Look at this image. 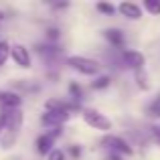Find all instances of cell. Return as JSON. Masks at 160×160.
<instances>
[{"label": "cell", "instance_id": "cell-10", "mask_svg": "<svg viewBox=\"0 0 160 160\" xmlns=\"http://www.w3.org/2000/svg\"><path fill=\"white\" fill-rule=\"evenodd\" d=\"M55 136H57V132H53V134H43V136H39V140H37V150H39V154H47V152H51Z\"/></svg>", "mask_w": 160, "mask_h": 160}, {"label": "cell", "instance_id": "cell-7", "mask_svg": "<svg viewBox=\"0 0 160 160\" xmlns=\"http://www.w3.org/2000/svg\"><path fill=\"white\" fill-rule=\"evenodd\" d=\"M124 63L130 67V69H142L144 67V63H146V59H144V55L142 53H138V51H124Z\"/></svg>", "mask_w": 160, "mask_h": 160}, {"label": "cell", "instance_id": "cell-11", "mask_svg": "<svg viewBox=\"0 0 160 160\" xmlns=\"http://www.w3.org/2000/svg\"><path fill=\"white\" fill-rule=\"evenodd\" d=\"M106 37H108L109 43L116 45V47H122V45H124V32H122L120 28H109V31H106Z\"/></svg>", "mask_w": 160, "mask_h": 160}, {"label": "cell", "instance_id": "cell-23", "mask_svg": "<svg viewBox=\"0 0 160 160\" xmlns=\"http://www.w3.org/2000/svg\"><path fill=\"white\" fill-rule=\"evenodd\" d=\"M0 132H2V124H0Z\"/></svg>", "mask_w": 160, "mask_h": 160}, {"label": "cell", "instance_id": "cell-1", "mask_svg": "<svg viewBox=\"0 0 160 160\" xmlns=\"http://www.w3.org/2000/svg\"><path fill=\"white\" fill-rule=\"evenodd\" d=\"M67 65H71V69L79 71L83 75H98L99 73V63L93 61L89 57H81V55H73L67 59Z\"/></svg>", "mask_w": 160, "mask_h": 160}, {"label": "cell", "instance_id": "cell-16", "mask_svg": "<svg viewBox=\"0 0 160 160\" xmlns=\"http://www.w3.org/2000/svg\"><path fill=\"white\" fill-rule=\"evenodd\" d=\"M49 160H65V154H63V150H51Z\"/></svg>", "mask_w": 160, "mask_h": 160}, {"label": "cell", "instance_id": "cell-3", "mask_svg": "<svg viewBox=\"0 0 160 160\" xmlns=\"http://www.w3.org/2000/svg\"><path fill=\"white\" fill-rule=\"evenodd\" d=\"M83 120H85L87 126H91V128H95V130H102V132L112 130V120H108L98 109H83Z\"/></svg>", "mask_w": 160, "mask_h": 160}, {"label": "cell", "instance_id": "cell-12", "mask_svg": "<svg viewBox=\"0 0 160 160\" xmlns=\"http://www.w3.org/2000/svg\"><path fill=\"white\" fill-rule=\"evenodd\" d=\"M144 8L150 14H160V0H144Z\"/></svg>", "mask_w": 160, "mask_h": 160}, {"label": "cell", "instance_id": "cell-9", "mask_svg": "<svg viewBox=\"0 0 160 160\" xmlns=\"http://www.w3.org/2000/svg\"><path fill=\"white\" fill-rule=\"evenodd\" d=\"M118 10H120L126 18H132V20H138L142 16L140 6H136V4H132V2H122L120 6H118Z\"/></svg>", "mask_w": 160, "mask_h": 160}, {"label": "cell", "instance_id": "cell-4", "mask_svg": "<svg viewBox=\"0 0 160 160\" xmlns=\"http://www.w3.org/2000/svg\"><path fill=\"white\" fill-rule=\"evenodd\" d=\"M69 120V112H61V109H47L41 118L45 126H63Z\"/></svg>", "mask_w": 160, "mask_h": 160}, {"label": "cell", "instance_id": "cell-17", "mask_svg": "<svg viewBox=\"0 0 160 160\" xmlns=\"http://www.w3.org/2000/svg\"><path fill=\"white\" fill-rule=\"evenodd\" d=\"M150 116H158L160 118V102H156L152 108H150Z\"/></svg>", "mask_w": 160, "mask_h": 160}, {"label": "cell", "instance_id": "cell-21", "mask_svg": "<svg viewBox=\"0 0 160 160\" xmlns=\"http://www.w3.org/2000/svg\"><path fill=\"white\" fill-rule=\"evenodd\" d=\"M112 160H122V158H118V156H116V154H112Z\"/></svg>", "mask_w": 160, "mask_h": 160}, {"label": "cell", "instance_id": "cell-5", "mask_svg": "<svg viewBox=\"0 0 160 160\" xmlns=\"http://www.w3.org/2000/svg\"><path fill=\"white\" fill-rule=\"evenodd\" d=\"M102 144L106 146V148L112 150V154L113 152H120V154H132V148L128 146V142H124L120 136H106L102 140Z\"/></svg>", "mask_w": 160, "mask_h": 160}, {"label": "cell", "instance_id": "cell-15", "mask_svg": "<svg viewBox=\"0 0 160 160\" xmlns=\"http://www.w3.org/2000/svg\"><path fill=\"white\" fill-rule=\"evenodd\" d=\"M98 10L106 12V14H113V12H116V8H113V4H108V2H99V4H98Z\"/></svg>", "mask_w": 160, "mask_h": 160}, {"label": "cell", "instance_id": "cell-13", "mask_svg": "<svg viewBox=\"0 0 160 160\" xmlns=\"http://www.w3.org/2000/svg\"><path fill=\"white\" fill-rule=\"evenodd\" d=\"M8 55H10V45H8L6 41H0V65H4Z\"/></svg>", "mask_w": 160, "mask_h": 160}, {"label": "cell", "instance_id": "cell-22", "mask_svg": "<svg viewBox=\"0 0 160 160\" xmlns=\"http://www.w3.org/2000/svg\"><path fill=\"white\" fill-rule=\"evenodd\" d=\"M2 18H4V16H2V12H0V22H2Z\"/></svg>", "mask_w": 160, "mask_h": 160}, {"label": "cell", "instance_id": "cell-14", "mask_svg": "<svg viewBox=\"0 0 160 160\" xmlns=\"http://www.w3.org/2000/svg\"><path fill=\"white\" fill-rule=\"evenodd\" d=\"M108 85H109V77H108V75H102L98 81H93L95 89H103V87H108Z\"/></svg>", "mask_w": 160, "mask_h": 160}, {"label": "cell", "instance_id": "cell-18", "mask_svg": "<svg viewBox=\"0 0 160 160\" xmlns=\"http://www.w3.org/2000/svg\"><path fill=\"white\" fill-rule=\"evenodd\" d=\"M71 93L75 95V99H79V98H81V89H79V87L75 85V83H73V85H71Z\"/></svg>", "mask_w": 160, "mask_h": 160}, {"label": "cell", "instance_id": "cell-6", "mask_svg": "<svg viewBox=\"0 0 160 160\" xmlns=\"http://www.w3.org/2000/svg\"><path fill=\"white\" fill-rule=\"evenodd\" d=\"M10 55L16 61V65L24 67V69L31 67V55H28V49L24 47V45H14V47H10Z\"/></svg>", "mask_w": 160, "mask_h": 160}, {"label": "cell", "instance_id": "cell-2", "mask_svg": "<svg viewBox=\"0 0 160 160\" xmlns=\"http://www.w3.org/2000/svg\"><path fill=\"white\" fill-rule=\"evenodd\" d=\"M0 124H2V128H6L8 132L16 134L22 128V112H20V109H2Z\"/></svg>", "mask_w": 160, "mask_h": 160}, {"label": "cell", "instance_id": "cell-19", "mask_svg": "<svg viewBox=\"0 0 160 160\" xmlns=\"http://www.w3.org/2000/svg\"><path fill=\"white\" fill-rule=\"evenodd\" d=\"M152 134L160 140V124H156V126H152Z\"/></svg>", "mask_w": 160, "mask_h": 160}, {"label": "cell", "instance_id": "cell-20", "mask_svg": "<svg viewBox=\"0 0 160 160\" xmlns=\"http://www.w3.org/2000/svg\"><path fill=\"white\" fill-rule=\"evenodd\" d=\"M57 28H49V37H51V39H57Z\"/></svg>", "mask_w": 160, "mask_h": 160}, {"label": "cell", "instance_id": "cell-8", "mask_svg": "<svg viewBox=\"0 0 160 160\" xmlns=\"http://www.w3.org/2000/svg\"><path fill=\"white\" fill-rule=\"evenodd\" d=\"M0 106L4 109H18L20 98L14 91H0Z\"/></svg>", "mask_w": 160, "mask_h": 160}]
</instances>
